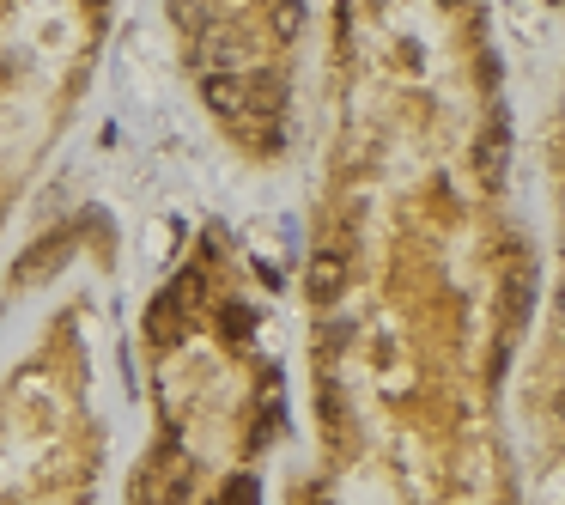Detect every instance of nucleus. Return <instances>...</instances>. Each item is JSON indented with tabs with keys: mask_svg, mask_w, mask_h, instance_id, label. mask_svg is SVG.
<instances>
[{
	"mask_svg": "<svg viewBox=\"0 0 565 505\" xmlns=\"http://www.w3.org/2000/svg\"><path fill=\"white\" fill-rule=\"evenodd\" d=\"M499 305H505V341H499V366L493 372H505V353H511V341H523L529 311H535V262L529 256H511L505 286H499Z\"/></svg>",
	"mask_w": 565,
	"mask_h": 505,
	"instance_id": "nucleus-1",
	"label": "nucleus"
},
{
	"mask_svg": "<svg viewBox=\"0 0 565 505\" xmlns=\"http://www.w3.org/2000/svg\"><path fill=\"white\" fill-rule=\"evenodd\" d=\"M67 256H73V232H43V238L13 262V286H19V293H31V286H43L49 274L67 268Z\"/></svg>",
	"mask_w": 565,
	"mask_h": 505,
	"instance_id": "nucleus-2",
	"label": "nucleus"
},
{
	"mask_svg": "<svg viewBox=\"0 0 565 505\" xmlns=\"http://www.w3.org/2000/svg\"><path fill=\"white\" fill-rule=\"evenodd\" d=\"M304 286H310V299H316V305H335V299H341V286H347V262H341L335 250H316L310 268H304Z\"/></svg>",
	"mask_w": 565,
	"mask_h": 505,
	"instance_id": "nucleus-4",
	"label": "nucleus"
},
{
	"mask_svg": "<svg viewBox=\"0 0 565 505\" xmlns=\"http://www.w3.org/2000/svg\"><path fill=\"white\" fill-rule=\"evenodd\" d=\"M505 153H511V128H505V116H493L487 134H480V183L487 189L505 183Z\"/></svg>",
	"mask_w": 565,
	"mask_h": 505,
	"instance_id": "nucleus-5",
	"label": "nucleus"
},
{
	"mask_svg": "<svg viewBox=\"0 0 565 505\" xmlns=\"http://www.w3.org/2000/svg\"><path fill=\"white\" fill-rule=\"evenodd\" d=\"M304 31V0H274V37L292 43Z\"/></svg>",
	"mask_w": 565,
	"mask_h": 505,
	"instance_id": "nucleus-8",
	"label": "nucleus"
},
{
	"mask_svg": "<svg viewBox=\"0 0 565 505\" xmlns=\"http://www.w3.org/2000/svg\"><path fill=\"white\" fill-rule=\"evenodd\" d=\"M201 98H207L213 116H244V104H250V92H244V80H237V74H207L201 80Z\"/></svg>",
	"mask_w": 565,
	"mask_h": 505,
	"instance_id": "nucleus-6",
	"label": "nucleus"
},
{
	"mask_svg": "<svg viewBox=\"0 0 565 505\" xmlns=\"http://www.w3.org/2000/svg\"><path fill=\"white\" fill-rule=\"evenodd\" d=\"M183 329H189V311H183L171 293H158V299L146 305V341H152V347H177Z\"/></svg>",
	"mask_w": 565,
	"mask_h": 505,
	"instance_id": "nucleus-3",
	"label": "nucleus"
},
{
	"mask_svg": "<svg viewBox=\"0 0 565 505\" xmlns=\"http://www.w3.org/2000/svg\"><path fill=\"white\" fill-rule=\"evenodd\" d=\"M231 493H225V505H256V481L250 475H237V481H225Z\"/></svg>",
	"mask_w": 565,
	"mask_h": 505,
	"instance_id": "nucleus-10",
	"label": "nucleus"
},
{
	"mask_svg": "<svg viewBox=\"0 0 565 505\" xmlns=\"http://www.w3.org/2000/svg\"><path fill=\"white\" fill-rule=\"evenodd\" d=\"M553 414H559V420H565V390H559V402H553Z\"/></svg>",
	"mask_w": 565,
	"mask_h": 505,
	"instance_id": "nucleus-11",
	"label": "nucleus"
},
{
	"mask_svg": "<svg viewBox=\"0 0 565 505\" xmlns=\"http://www.w3.org/2000/svg\"><path fill=\"white\" fill-rule=\"evenodd\" d=\"M304 505H329V499H322V493H310V499H304Z\"/></svg>",
	"mask_w": 565,
	"mask_h": 505,
	"instance_id": "nucleus-12",
	"label": "nucleus"
},
{
	"mask_svg": "<svg viewBox=\"0 0 565 505\" xmlns=\"http://www.w3.org/2000/svg\"><path fill=\"white\" fill-rule=\"evenodd\" d=\"M559 311H565V305H559Z\"/></svg>",
	"mask_w": 565,
	"mask_h": 505,
	"instance_id": "nucleus-13",
	"label": "nucleus"
},
{
	"mask_svg": "<svg viewBox=\"0 0 565 505\" xmlns=\"http://www.w3.org/2000/svg\"><path fill=\"white\" fill-rule=\"evenodd\" d=\"M171 299H177L183 311H195V305H201V268H183V274L171 280Z\"/></svg>",
	"mask_w": 565,
	"mask_h": 505,
	"instance_id": "nucleus-9",
	"label": "nucleus"
},
{
	"mask_svg": "<svg viewBox=\"0 0 565 505\" xmlns=\"http://www.w3.org/2000/svg\"><path fill=\"white\" fill-rule=\"evenodd\" d=\"M219 335L244 347V341L256 335V311H250V305H225V311H219Z\"/></svg>",
	"mask_w": 565,
	"mask_h": 505,
	"instance_id": "nucleus-7",
	"label": "nucleus"
}]
</instances>
